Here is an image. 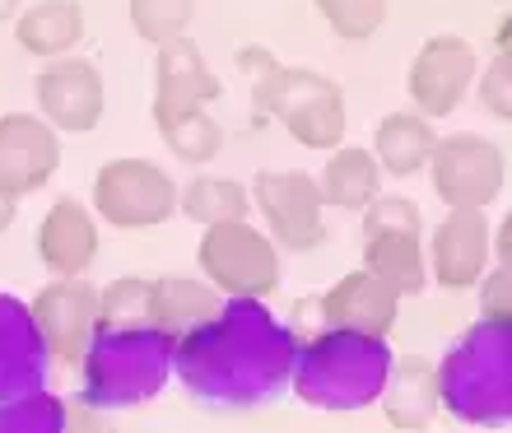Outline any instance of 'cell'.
<instances>
[{
    "mask_svg": "<svg viewBox=\"0 0 512 433\" xmlns=\"http://www.w3.org/2000/svg\"><path fill=\"white\" fill-rule=\"evenodd\" d=\"M252 205L261 210L270 229V243L289 247V252H317L326 243V201L312 173H294V168H270L256 173L252 182Z\"/></svg>",
    "mask_w": 512,
    "mask_h": 433,
    "instance_id": "obj_10",
    "label": "cell"
},
{
    "mask_svg": "<svg viewBox=\"0 0 512 433\" xmlns=\"http://www.w3.org/2000/svg\"><path fill=\"white\" fill-rule=\"evenodd\" d=\"M238 66L252 75V112L256 122H280L298 145L340 149L345 136V89L331 75L308 66H284L270 47H243Z\"/></svg>",
    "mask_w": 512,
    "mask_h": 433,
    "instance_id": "obj_2",
    "label": "cell"
},
{
    "mask_svg": "<svg viewBox=\"0 0 512 433\" xmlns=\"http://www.w3.org/2000/svg\"><path fill=\"white\" fill-rule=\"evenodd\" d=\"M429 182L447 210H485L503 191V149L475 131L443 136L429 159Z\"/></svg>",
    "mask_w": 512,
    "mask_h": 433,
    "instance_id": "obj_11",
    "label": "cell"
},
{
    "mask_svg": "<svg viewBox=\"0 0 512 433\" xmlns=\"http://www.w3.org/2000/svg\"><path fill=\"white\" fill-rule=\"evenodd\" d=\"M19 5H24V0H0V24H10V19H19Z\"/></svg>",
    "mask_w": 512,
    "mask_h": 433,
    "instance_id": "obj_35",
    "label": "cell"
},
{
    "mask_svg": "<svg viewBox=\"0 0 512 433\" xmlns=\"http://www.w3.org/2000/svg\"><path fill=\"white\" fill-rule=\"evenodd\" d=\"M382 415L387 424L396 429H429L443 410V396H438V364L429 354H396L391 359V373H387V387L378 396Z\"/></svg>",
    "mask_w": 512,
    "mask_h": 433,
    "instance_id": "obj_20",
    "label": "cell"
},
{
    "mask_svg": "<svg viewBox=\"0 0 512 433\" xmlns=\"http://www.w3.org/2000/svg\"><path fill=\"white\" fill-rule=\"evenodd\" d=\"M391 359L396 354L387 350V340L322 326L317 336L298 340V364L289 387L312 410H364L387 387Z\"/></svg>",
    "mask_w": 512,
    "mask_h": 433,
    "instance_id": "obj_4",
    "label": "cell"
},
{
    "mask_svg": "<svg viewBox=\"0 0 512 433\" xmlns=\"http://www.w3.org/2000/svg\"><path fill=\"white\" fill-rule=\"evenodd\" d=\"M224 303L215 285H205V280H191V275H159V280H149V322L168 331V336H187L191 326L210 322Z\"/></svg>",
    "mask_w": 512,
    "mask_h": 433,
    "instance_id": "obj_22",
    "label": "cell"
},
{
    "mask_svg": "<svg viewBox=\"0 0 512 433\" xmlns=\"http://www.w3.org/2000/svg\"><path fill=\"white\" fill-rule=\"evenodd\" d=\"M61 168V136L38 112H5L0 117V191L24 201L52 182Z\"/></svg>",
    "mask_w": 512,
    "mask_h": 433,
    "instance_id": "obj_15",
    "label": "cell"
},
{
    "mask_svg": "<svg viewBox=\"0 0 512 433\" xmlns=\"http://www.w3.org/2000/svg\"><path fill=\"white\" fill-rule=\"evenodd\" d=\"M322 19L331 24V33L345 42H364L373 38L387 19V0H312Z\"/></svg>",
    "mask_w": 512,
    "mask_h": 433,
    "instance_id": "obj_29",
    "label": "cell"
},
{
    "mask_svg": "<svg viewBox=\"0 0 512 433\" xmlns=\"http://www.w3.org/2000/svg\"><path fill=\"white\" fill-rule=\"evenodd\" d=\"M14 205H19V201H10V196L0 191V233H10V224H14Z\"/></svg>",
    "mask_w": 512,
    "mask_h": 433,
    "instance_id": "obj_34",
    "label": "cell"
},
{
    "mask_svg": "<svg viewBox=\"0 0 512 433\" xmlns=\"http://www.w3.org/2000/svg\"><path fill=\"white\" fill-rule=\"evenodd\" d=\"M494 257H499L503 266H512V210H508V219H503L499 229H494Z\"/></svg>",
    "mask_w": 512,
    "mask_h": 433,
    "instance_id": "obj_33",
    "label": "cell"
},
{
    "mask_svg": "<svg viewBox=\"0 0 512 433\" xmlns=\"http://www.w3.org/2000/svg\"><path fill=\"white\" fill-rule=\"evenodd\" d=\"M98 326H154L149 322V280L122 275L98 289Z\"/></svg>",
    "mask_w": 512,
    "mask_h": 433,
    "instance_id": "obj_28",
    "label": "cell"
},
{
    "mask_svg": "<svg viewBox=\"0 0 512 433\" xmlns=\"http://www.w3.org/2000/svg\"><path fill=\"white\" fill-rule=\"evenodd\" d=\"M47 368H52V354L42 345L33 308L24 298L0 294V401L42 392L47 387Z\"/></svg>",
    "mask_w": 512,
    "mask_h": 433,
    "instance_id": "obj_18",
    "label": "cell"
},
{
    "mask_svg": "<svg viewBox=\"0 0 512 433\" xmlns=\"http://www.w3.org/2000/svg\"><path fill=\"white\" fill-rule=\"evenodd\" d=\"M173 345L159 326H98L80 359V401L108 415L154 401L173 378Z\"/></svg>",
    "mask_w": 512,
    "mask_h": 433,
    "instance_id": "obj_5",
    "label": "cell"
},
{
    "mask_svg": "<svg viewBox=\"0 0 512 433\" xmlns=\"http://www.w3.org/2000/svg\"><path fill=\"white\" fill-rule=\"evenodd\" d=\"M66 433H122L117 424H112L108 410L89 406V401H66Z\"/></svg>",
    "mask_w": 512,
    "mask_h": 433,
    "instance_id": "obj_32",
    "label": "cell"
},
{
    "mask_svg": "<svg viewBox=\"0 0 512 433\" xmlns=\"http://www.w3.org/2000/svg\"><path fill=\"white\" fill-rule=\"evenodd\" d=\"M396 312H401V294L387 280H378L373 271H364V266L340 275L336 285L317 298L322 326L359 331V336H378V340H387V331L396 326Z\"/></svg>",
    "mask_w": 512,
    "mask_h": 433,
    "instance_id": "obj_17",
    "label": "cell"
},
{
    "mask_svg": "<svg viewBox=\"0 0 512 433\" xmlns=\"http://www.w3.org/2000/svg\"><path fill=\"white\" fill-rule=\"evenodd\" d=\"M0 433H66V401L47 387L0 401Z\"/></svg>",
    "mask_w": 512,
    "mask_h": 433,
    "instance_id": "obj_27",
    "label": "cell"
},
{
    "mask_svg": "<svg viewBox=\"0 0 512 433\" xmlns=\"http://www.w3.org/2000/svg\"><path fill=\"white\" fill-rule=\"evenodd\" d=\"M480 103H485L494 117L512 122V24L503 28L499 38V56L489 61L485 80H480Z\"/></svg>",
    "mask_w": 512,
    "mask_h": 433,
    "instance_id": "obj_30",
    "label": "cell"
},
{
    "mask_svg": "<svg viewBox=\"0 0 512 433\" xmlns=\"http://www.w3.org/2000/svg\"><path fill=\"white\" fill-rule=\"evenodd\" d=\"M429 275L443 289H475L494 257V229L480 210H447L429 238Z\"/></svg>",
    "mask_w": 512,
    "mask_h": 433,
    "instance_id": "obj_16",
    "label": "cell"
},
{
    "mask_svg": "<svg viewBox=\"0 0 512 433\" xmlns=\"http://www.w3.org/2000/svg\"><path fill=\"white\" fill-rule=\"evenodd\" d=\"M94 257H98L94 215L75 196H61L38 224V261L52 271V280H84Z\"/></svg>",
    "mask_w": 512,
    "mask_h": 433,
    "instance_id": "obj_19",
    "label": "cell"
},
{
    "mask_svg": "<svg viewBox=\"0 0 512 433\" xmlns=\"http://www.w3.org/2000/svg\"><path fill=\"white\" fill-rule=\"evenodd\" d=\"M33 98H38V117L52 131H94L103 117V75L94 61L80 56H56L33 75Z\"/></svg>",
    "mask_w": 512,
    "mask_h": 433,
    "instance_id": "obj_13",
    "label": "cell"
},
{
    "mask_svg": "<svg viewBox=\"0 0 512 433\" xmlns=\"http://www.w3.org/2000/svg\"><path fill=\"white\" fill-rule=\"evenodd\" d=\"M80 38H84L80 0H38V5L19 10V19H14V42L28 56H42V61L70 56L80 47Z\"/></svg>",
    "mask_w": 512,
    "mask_h": 433,
    "instance_id": "obj_21",
    "label": "cell"
},
{
    "mask_svg": "<svg viewBox=\"0 0 512 433\" xmlns=\"http://www.w3.org/2000/svg\"><path fill=\"white\" fill-rule=\"evenodd\" d=\"M224 84L205 66L201 47L191 38H177L159 47L154 61V126L163 145L182 163H210L224 149V126L210 117Z\"/></svg>",
    "mask_w": 512,
    "mask_h": 433,
    "instance_id": "obj_3",
    "label": "cell"
},
{
    "mask_svg": "<svg viewBox=\"0 0 512 433\" xmlns=\"http://www.w3.org/2000/svg\"><path fill=\"white\" fill-rule=\"evenodd\" d=\"M438 396L447 415L471 429L512 424V326L480 317L457 336L438 364Z\"/></svg>",
    "mask_w": 512,
    "mask_h": 433,
    "instance_id": "obj_6",
    "label": "cell"
},
{
    "mask_svg": "<svg viewBox=\"0 0 512 433\" xmlns=\"http://www.w3.org/2000/svg\"><path fill=\"white\" fill-rule=\"evenodd\" d=\"M191 19H196V0H131V28L149 47L187 38Z\"/></svg>",
    "mask_w": 512,
    "mask_h": 433,
    "instance_id": "obj_26",
    "label": "cell"
},
{
    "mask_svg": "<svg viewBox=\"0 0 512 433\" xmlns=\"http://www.w3.org/2000/svg\"><path fill=\"white\" fill-rule=\"evenodd\" d=\"M475 70H480V56L466 38L457 33H438L415 52L410 61V75H405V89H410V103L419 108V117H452L461 108V98L471 94Z\"/></svg>",
    "mask_w": 512,
    "mask_h": 433,
    "instance_id": "obj_12",
    "label": "cell"
},
{
    "mask_svg": "<svg viewBox=\"0 0 512 433\" xmlns=\"http://www.w3.org/2000/svg\"><path fill=\"white\" fill-rule=\"evenodd\" d=\"M205 285H215L224 298H266L280 289V252L261 229L247 219L210 224L196 247Z\"/></svg>",
    "mask_w": 512,
    "mask_h": 433,
    "instance_id": "obj_8",
    "label": "cell"
},
{
    "mask_svg": "<svg viewBox=\"0 0 512 433\" xmlns=\"http://www.w3.org/2000/svg\"><path fill=\"white\" fill-rule=\"evenodd\" d=\"M298 331L261 298H224L210 322L191 326L173 345V373L187 396L215 410L270 406L294 382Z\"/></svg>",
    "mask_w": 512,
    "mask_h": 433,
    "instance_id": "obj_1",
    "label": "cell"
},
{
    "mask_svg": "<svg viewBox=\"0 0 512 433\" xmlns=\"http://www.w3.org/2000/svg\"><path fill=\"white\" fill-rule=\"evenodd\" d=\"M438 136H433V122L419 117V112H387L373 131V159H378L382 173L391 177H415L429 168Z\"/></svg>",
    "mask_w": 512,
    "mask_h": 433,
    "instance_id": "obj_23",
    "label": "cell"
},
{
    "mask_svg": "<svg viewBox=\"0 0 512 433\" xmlns=\"http://www.w3.org/2000/svg\"><path fill=\"white\" fill-rule=\"evenodd\" d=\"M182 187L149 159H108L94 177V210L112 229H154L177 215Z\"/></svg>",
    "mask_w": 512,
    "mask_h": 433,
    "instance_id": "obj_9",
    "label": "cell"
},
{
    "mask_svg": "<svg viewBox=\"0 0 512 433\" xmlns=\"http://www.w3.org/2000/svg\"><path fill=\"white\" fill-rule=\"evenodd\" d=\"M177 215L196 219V224H233V219H247L252 215V191L243 182H233V177H191L182 196H177Z\"/></svg>",
    "mask_w": 512,
    "mask_h": 433,
    "instance_id": "obj_25",
    "label": "cell"
},
{
    "mask_svg": "<svg viewBox=\"0 0 512 433\" xmlns=\"http://www.w3.org/2000/svg\"><path fill=\"white\" fill-rule=\"evenodd\" d=\"M378 182H382V168H378V159H373V149H364V145L331 149V159H326L322 177H317L326 205L359 210V215L378 201Z\"/></svg>",
    "mask_w": 512,
    "mask_h": 433,
    "instance_id": "obj_24",
    "label": "cell"
},
{
    "mask_svg": "<svg viewBox=\"0 0 512 433\" xmlns=\"http://www.w3.org/2000/svg\"><path fill=\"white\" fill-rule=\"evenodd\" d=\"M364 271L387 280L396 294L429 289V252H424V219L405 196H378L364 210Z\"/></svg>",
    "mask_w": 512,
    "mask_h": 433,
    "instance_id": "obj_7",
    "label": "cell"
},
{
    "mask_svg": "<svg viewBox=\"0 0 512 433\" xmlns=\"http://www.w3.org/2000/svg\"><path fill=\"white\" fill-rule=\"evenodd\" d=\"M480 317L512 326V266H503V261L480 280Z\"/></svg>",
    "mask_w": 512,
    "mask_h": 433,
    "instance_id": "obj_31",
    "label": "cell"
},
{
    "mask_svg": "<svg viewBox=\"0 0 512 433\" xmlns=\"http://www.w3.org/2000/svg\"><path fill=\"white\" fill-rule=\"evenodd\" d=\"M28 308H33V322H38L52 364H80L98 331V289L84 280H52L38 289Z\"/></svg>",
    "mask_w": 512,
    "mask_h": 433,
    "instance_id": "obj_14",
    "label": "cell"
}]
</instances>
